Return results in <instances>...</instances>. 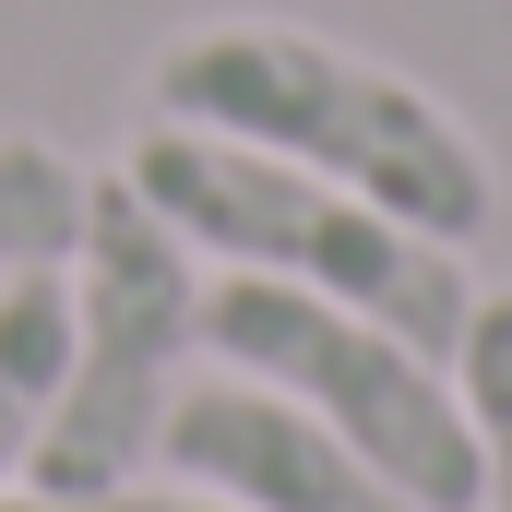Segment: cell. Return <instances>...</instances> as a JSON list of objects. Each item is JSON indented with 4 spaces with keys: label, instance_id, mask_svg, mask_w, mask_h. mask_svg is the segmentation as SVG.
<instances>
[{
    "label": "cell",
    "instance_id": "obj_5",
    "mask_svg": "<svg viewBox=\"0 0 512 512\" xmlns=\"http://www.w3.org/2000/svg\"><path fill=\"white\" fill-rule=\"evenodd\" d=\"M155 465H179V489H215L239 512H429V501H405L370 453H346L310 405L239 382V370H203V382L167 393Z\"/></svg>",
    "mask_w": 512,
    "mask_h": 512
},
{
    "label": "cell",
    "instance_id": "obj_1",
    "mask_svg": "<svg viewBox=\"0 0 512 512\" xmlns=\"http://www.w3.org/2000/svg\"><path fill=\"white\" fill-rule=\"evenodd\" d=\"M143 120H191L262 143V155H298L346 191H370L382 215L477 251L501 227V167L489 143L453 120L429 84H405L393 60L346 48V36H310L286 12H215V24H179L155 60H143Z\"/></svg>",
    "mask_w": 512,
    "mask_h": 512
},
{
    "label": "cell",
    "instance_id": "obj_3",
    "mask_svg": "<svg viewBox=\"0 0 512 512\" xmlns=\"http://www.w3.org/2000/svg\"><path fill=\"white\" fill-rule=\"evenodd\" d=\"M191 346H203L191 239L131 191L120 167L84 179L72 370H60V405H48V429H36L24 489H120V477H143V453H155V429H167V393L191 382Z\"/></svg>",
    "mask_w": 512,
    "mask_h": 512
},
{
    "label": "cell",
    "instance_id": "obj_2",
    "mask_svg": "<svg viewBox=\"0 0 512 512\" xmlns=\"http://www.w3.org/2000/svg\"><path fill=\"white\" fill-rule=\"evenodd\" d=\"M120 179L227 274H274V286H310L334 310H370L382 334L429 346V358L465 346V310H477L465 251L382 215L370 191L298 167V155H262V143H227V131H191V120H143Z\"/></svg>",
    "mask_w": 512,
    "mask_h": 512
},
{
    "label": "cell",
    "instance_id": "obj_4",
    "mask_svg": "<svg viewBox=\"0 0 512 512\" xmlns=\"http://www.w3.org/2000/svg\"><path fill=\"white\" fill-rule=\"evenodd\" d=\"M203 346L239 370V382L310 405L346 453H370L405 501L429 512H477V417L453 393V358L382 334L370 310H334L310 286H274V274H227L203 286Z\"/></svg>",
    "mask_w": 512,
    "mask_h": 512
},
{
    "label": "cell",
    "instance_id": "obj_6",
    "mask_svg": "<svg viewBox=\"0 0 512 512\" xmlns=\"http://www.w3.org/2000/svg\"><path fill=\"white\" fill-rule=\"evenodd\" d=\"M60 370H72V262L60 274H0V489L36 465Z\"/></svg>",
    "mask_w": 512,
    "mask_h": 512
},
{
    "label": "cell",
    "instance_id": "obj_9",
    "mask_svg": "<svg viewBox=\"0 0 512 512\" xmlns=\"http://www.w3.org/2000/svg\"><path fill=\"white\" fill-rule=\"evenodd\" d=\"M0 512H239L215 501V489H0Z\"/></svg>",
    "mask_w": 512,
    "mask_h": 512
},
{
    "label": "cell",
    "instance_id": "obj_8",
    "mask_svg": "<svg viewBox=\"0 0 512 512\" xmlns=\"http://www.w3.org/2000/svg\"><path fill=\"white\" fill-rule=\"evenodd\" d=\"M453 393H465V417H477V512H512V286H489V298L465 310Z\"/></svg>",
    "mask_w": 512,
    "mask_h": 512
},
{
    "label": "cell",
    "instance_id": "obj_7",
    "mask_svg": "<svg viewBox=\"0 0 512 512\" xmlns=\"http://www.w3.org/2000/svg\"><path fill=\"white\" fill-rule=\"evenodd\" d=\"M84 239V167L36 131H0V274H60Z\"/></svg>",
    "mask_w": 512,
    "mask_h": 512
}]
</instances>
